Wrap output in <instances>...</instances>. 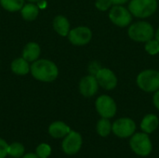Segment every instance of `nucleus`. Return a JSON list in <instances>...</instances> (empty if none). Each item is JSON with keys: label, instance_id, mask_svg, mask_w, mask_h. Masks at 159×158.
Segmentation results:
<instances>
[{"label": "nucleus", "instance_id": "1", "mask_svg": "<svg viewBox=\"0 0 159 158\" xmlns=\"http://www.w3.org/2000/svg\"><path fill=\"white\" fill-rule=\"evenodd\" d=\"M33 77L44 83H50L57 79L59 75L58 66L47 59L36 60L31 65L30 70Z\"/></svg>", "mask_w": 159, "mask_h": 158}, {"label": "nucleus", "instance_id": "2", "mask_svg": "<svg viewBox=\"0 0 159 158\" xmlns=\"http://www.w3.org/2000/svg\"><path fill=\"white\" fill-rule=\"evenodd\" d=\"M128 35L135 42L145 43L155 36V30L151 23L141 20L129 25L128 29Z\"/></svg>", "mask_w": 159, "mask_h": 158}, {"label": "nucleus", "instance_id": "3", "mask_svg": "<svg viewBox=\"0 0 159 158\" xmlns=\"http://www.w3.org/2000/svg\"><path fill=\"white\" fill-rule=\"evenodd\" d=\"M157 7V0H130L128 8L132 16L146 19L156 13Z\"/></svg>", "mask_w": 159, "mask_h": 158}, {"label": "nucleus", "instance_id": "4", "mask_svg": "<svg viewBox=\"0 0 159 158\" xmlns=\"http://www.w3.org/2000/svg\"><path fill=\"white\" fill-rule=\"evenodd\" d=\"M137 86L144 92L152 93L159 89V71L146 69L142 71L136 78Z\"/></svg>", "mask_w": 159, "mask_h": 158}, {"label": "nucleus", "instance_id": "5", "mask_svg": "<svg viewBox=\"0 0 159 158\" xmlns=\"http://www.w3.org/2000/svg\"><path fill=\"white\" fill-rule=\"evenodd\" d=\"M129 145L131 150L140 156H147L153 150L152 142L145 132L134 134L129 141Z\"/></svg>", "mask_w": 159, "mask_h": 158}, {"label": "nucleus", "instance_id": "6", "mask_svg": "<svg viewBox=\"0 0 159 158\" xmlns=\"http://www.w3.org/2000/svg\"><path fill=\"white\" fill-rule=\"evenodd\" d=\"M109 19L118 27H127L132 20V14L122 5H114L109 10Z\"/></svg>", "mask_w": 159, "mask_h": 158}, {"label": "nucleus", "instance_id": "7", "mask_svg": "<svg viewBox=\"0 0 159 158\" xmlns=\"http://www.w3.org/2000/svg\"><path fill=\"white\" fill-rule=\"evenodd\" d=\"M95 107L98 114L103 118H112L116 114V103L113 98L108 95H101L95 102Z\"/></svg>", "mask_w": 159, "mask_h": 158}, {"label": "nucleus", "instance_id": "8", "mask_svg": "<svg viewBox=\"0 0 159 158\" xmlns=\"http://www.w3.org/2000/svg\"><path fill=\"white\" fill-rule=\"evenodd\" d=\"M136 130V124L135 122L129 118L123 117L116 120L112 125V132L122 139L129 138L134 134Z\"/></svg>", "mask_w": 159, "mask_h": 158}, {"label": "nucleus", "instance_id": "9", "mask_svg": "<svg viewBox=\"0 0 159 158\" xmlns=\"http://www.w3.org/2000/svg\"><path fill=\"white\" fill-rule=\"evenodd\" d=\"M67 36L72 45L81 47L90 42L92 39V31L87 26H78L71 29Z\"/></svg>", "mask_w": 159, "mask_h": 158}, {"label": "nucleus", "instance_id": "10", "mask_svg": "<svg viewBox=\"0 0 159 158\" xmlns=\"http://www.w3.org/2000/svg\"><path fill=\"white\" fill-rule=\"evenodd\" d=\"M83 140L82 136L76 131H70L63 139L61 148L64 154L68 156H74L79 152L82 147Z\"/></svg>", "mask_w": 159, "mask_h": 158}, {"label": "nucleus", "instance_id": "11", "mask_svg": "<svg viewBox=\"0 0 159 158\" xmlns=\"http://www.w3.org/2000/svg\"><path fill=\"white\" fill-rule=\"evenodd\" d=\"M98 84L105 90H112L117 86V77L109 68H101L95 74Z\"/></svg>", "mask_w": 159, "mask_h": 158}, {"label": "nucleus", "instance_id": "12", "mask_svg": "<svg viewBox=\"0 0 159 158\" xmlns=\"http://www.w3.org/2000/svg\"><path fill=\"white\" fill-rule=\"evenodd\" d=\"M99 84L95 75L89 74L81 78L78 85L80 94L85 98H91L97 94L99 89Z\"/></svg>", "mask_w": 159, "mask_h": 158}, {"label": "nucleus", "instance_id": "13", "mask_svg": "<svg viewBox=\"0 0 159 158\" xmlns=\"http://www.w3.org/2000/svg\"><path fill=\"white\" fill-rule=\"evenodd\" d=\"M40 53H41V48L39 45L35 42H29L24 46L22 49L21 57L29 62H34L36 60H38Z\"/></svg>", "mask_w": 159, "mask_h": 158}, {"label": "nucleus", "instance_id": "14", "mask_svg": "<svg viewBox=\"0 0 159 158\" xmlns=\"http://www.w3.org/2000/svg\"><path fill=\"white\" fill-rule=\"evenodd\" d=\"M70 131V127L62 121H55L48 127V134L54 139L64 138Z\"/></svg>", "mask_w": 159, "mask_h": 158}, {"label": "nucleus", "instance_id": "15", "mask_svg": "<svg viewBox=\"0 0 159 158\" xmlns=\"http://www.w3.org/2000/svg\"><path fill=\"white\" fill-rule=\"evenodd\" d=\"M52 26L54 31L61 36H67L70 32V22L63 15H58L54 18Z\"/></svg>", "mask_w": 159, "mask_h": 158}, {"label": "nucleus", "instance_id": "16", "mask_svg": "<svg viewBox=\"0 0 159 158\" xmlns=\"http://www.w3.org/2000/svg\"><path fill=\"white\" fill-rule=\"evenodd\" d=\"M159 126V119L158 117L154 115V114H149L146 115L141 123V129L143 132L150 134L153 133L157 129Z\"/></svg>", "mask_w": 159, "mask_h": 158}, {"label": "nucleus", "instance_id": "17", "mask_svg": "<svg viewBox=\"0 0 159 158\" xmlns=\"http://www.w3.org/2000/svg\"><path fill=\"white\" fill-rule=\"evenodd\" d=\"M10 69L11 72L17 75H26L30 72L31 66L29 65V61L24 60L22 57H20L12 61Z\"/></svg>", "mask_w": 159, "mask_h": 158}, {"label": "nucleus", "instance_id": "18", "mask_svg": "<svg viewBox=\"0 0 159 158\" xmlns=\"http://www.w3.org/2000/svg\"><path fill=\"white\" fill-rule=\"evenodd\" d=\"M20 11V15L23 20H25L27 21H32L37 18V16L39 14V7L34 3L29 2L28 4L24 5Z\"/></svg>", "mask_w": 159, "mask_h": 158}, {"label": "nucleus", "instance_id": "19", "mask_svg": "<svg viewBox=\"0 0 159 158\" xmlns=\"http://www.w3.org/2000/svg\"><path fill=\"white\" fill-rule=\"evenodd\" d=\"M0 5L8 12H17L24 6V0H0Z\"/></svg>", "mask_w": 159, "mask_h": 158}, {"label": "nucleus", "instance_id": "20", "mask_svg": "<svg viewBox=\"0 0 159 158\" xmlns=\"http://www.w3.org/2000/svg\"><path fill=\"white\" fill-rule=\"evenodd\" d=\"M97 133L101 137H107L112 132V124L108 118H102L97 123Z\"/></svg>", "mask_w": 159, "mask_h": 158}, {"label": "nucleus", "instance_id": "21", "mask_svg": "<svg viewBox=\"0 0 159 158\" xmlns=\"http://www.w3.org/2000/svg\"><path fill=\"white\" fill-rule=\"evenodd\" d=\"M8 156L14 158H20L24 155V146L20 142H13L8 145Z\"/></svg>", "mask_w": 159, "mask_h": 158}, {"label": "nucleus", "instance_id": "22", "mask_svg": "<svg viewBox=\"0 0 159 158\" xmlns=\"http://www.w3.org/2000/svg\"><path fill=\"white\" fill-rule=\"evenodd\" d=\"M144 49L149 55H152V56L157 55L159 53V42L156 38L150 39L149 41L145 42Z\"/></svg>", "mask_w": 159, "mask_h": 158}, {"label": "nucleus", "instance_id": "23", "mask_svg": "<svg viewBox=\"0 0 159 158\" xmlns=\"http://www.w3.org/2000/svg\"><path fill=\"white\" fill-rule=\"evenodd\" d=\"M38 158H48L51 155V147L48 143H40L35 151Z\"/></svg>", "mask_w": 159, "mask_h": 158}, {"label": "nucleus", "instance_id": "24", "mask_svg": "<svg viewBox=\"0 0 159 158\" xmlns=\"http://www.w3.org/2000/svg\"><path fill=\"white\" fill-rule=\"evenodd\" d=\"M114 6L112 0H96L95 7L100 11H107Z\"/></svg>", "mask_w": 159, "mask_h": 158}, {"label": "nucleus", "instance_id": "25", "mask_svg": "<svg viewBox=\"0 0 159 158\" xmlns=\"http://www.w3.org/2000/svg\"><path fill=\"white\" fill-rule=\"evenodd\" d=\"M7 152H8V144L5 140L0 138V158H5L7 156H8Z\"/></svg>", "mask_w": 159, "mask_h": 158}, {"label": "nucleus", "instance_id": "26", "mask_svg": "<svg viewBox=\"0 0 159 158\" xmlns=\"http://www.w3.org/2000/svg\"><path fill=\"white\" fill-rule=\"evenodd\" d=\"M100 69H101V66H100L99 63L96 62V61L91 62V63L89 64V71L90 74H92V75H95L96 73H97Z\"/></svg>", "mask_w": 159, "mask_h": 158}, {"label": "nucleus", "instance_id": "27", "mask_svg": "<svg viewBox=\"0 0 159 158\" xmlns=\"http://www.w3.org/2000/svg\"><path fill=\"white\" fill-rule=\"evenodd\" d=\"M153 103L155 105V107L159 110V89L157 91L155 92L154 94V97H153Z\"/></svg>", "mask_w": 159, "mask_h": 158}, {"label": "nucleus", "instance_id": "28", "mask_svg": "<svg viewBox=\"0 0 159 158\" xmlns=\"http://www.w3.org/2000/svg\"><path fill=\"white\" fill-rule=\"evenodd\" d=\"M20 158H38V156H36V154H34V153H28V154H25L23 155Z\"/></svg>", "mask_w": 159, "mask_h": 158}, {"label": "nucleus", "instance_id": "29", "mask_svg": "<svg viewBox=\"0 0 159 158\" xmlns=\"http://www.w3.org/2000/svg\"><path fill=\"white\" fill-rule=\"evenodd\" d=\"M114 5H124L129 0H112Z\"/></svg>", "mask_w": 159, "mask_h": 158}, {"label": "nucleus", "instance_id": "30", "mask_svg": "<svg viewBox=\"0 0 159 158\" xmlns=\"http://www.w3.org/2000/svg\"><path fill=\"white\" fill-rule=\"evenodd\" d=\"M155 38L159 42V28L156 31V33H155Z\"/></svg>", "mask_w": 159, "mask_h": 158}, {"label": "nucleus", "instance_id": "31", "mask_svg": "<svg viewBox=\"0 0 159 158\" xmlns=\"http://www.w3.org/2000/svg\"><path fill=\"white\" fill-rule=\"evenodd\" d=\"M27 1H29L30 3H38L41 0H27Z\"/></svg>", "mask_w": 159, "mask_h": 158}]
</instances>
